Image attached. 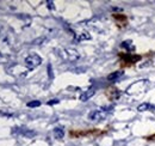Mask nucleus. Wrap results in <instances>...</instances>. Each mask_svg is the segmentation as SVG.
Returning a JSON list of instances; mask_svg holds the SVG:
<instances>
[{
    "label": "nucleus",
    "mask_w": 155,
    "mask_h": 146,
    "mask_svg": "<svg viewBox=\"0 0 155 146\" xmlns=\"http://www.w3.org/2000/svg\"><path fill=\"white\" fill-rule=\"evenodd\" d=\"M41 62H42V59H41V56H38L37 54H31L25 59V66L29 70L36 68L37 66L41 65Z\"/></svg>",
    "instance_id": "obj_1"
},
{
    "label": "nucleus",
    "mask_w": 155,
    "mask_h": 146,
    "mask_svg": "<svg viewBox=\"0 0 155 146\" xmlns=\"http://www.w3.org/2000/svg\"><path fill=\"white\" fill-rule=\"evenodd\" d=\"M105 116H106V114L103 113L102 110H93L88 114V119L91 121H100V120L105 119Z\"/></svg>",
    "instance_id": "obj_2"
},
{
    "label": "nucleus",
    "mask_w": 155,
    "mask_h": 146,
    "mask_svg": "<svg viewBox=\"0 0 155 146\" xmlns=\"http://www.w3.org/2000/svg\"><path fill=\"white\" fill-rule=\"evenodd\" d=\"M94 94H96V91L93 90V89L87 90V91H85V92H82V94L80 95V101H81V102H86V101H88Z\"/></svg>",
    "instance_id": "obj_3"
},
{
    "label": "nucleus",
    "mask_w": 155,
    "mask_h": 146,
    "mask_svg": "<svg viewBox=\"0 0 155 146\" xmlns=\"http://www.w3.org/2000/svg\"><path fill=\"white\" fill-rule=\"evenodd\" d=\"M66 52H67V54H68V57H69V60L71 61H75V60H78L79 59V54H78V52L76 50H74V49H66Z\"/></svg>",
    "instance_id": "obj_4"
},
{
    "label": "nucleus",
    "mask_w": 155,
    "mask_h": 146,
    "mask_svg": "<svg viewBox=\"0 0 155 146\" xmlns=\"http://www.w3.org/2000/svg\"><path fill=\"white\" fill-rule=\"evenodd\" d=\"M123 74H124V72H123V71H116V72H113V73L109 74V76H107V79H109V80H111V81H113V80H116V79L120 78Z\"/></svg>",
    "instance_id": "obj_5"
},
{
    "label": "nucleus",
    "mask_w": 155,
    "mask_h": 146,
    "mask_svg": "<svg viewBox=\"0 0 155 146\" xmlns=\"http://www.w3.org/2000/svg\"><path fill=\"white\" fill-rule=\"evenodd\" d=\"M54 135H55L56 139H62V138H63V135H65L63 128H60V127L54 128Z\"/></svg>",
    "instance_id": "obj_6"
},
{
    "label": "nucleus",
    "mask_w": 155,
    "mask_h": 146,
    "mask_svg": "<svg viewBox=\"0 0 155 146\" xmlns=\"http://www.w3.org/2000/svg\"><path fill=\"white\" fill-rule=\"evenodd\" d=\"M151 108V105L149 104V103H142V104H140L138 107H137V110L138 111H146V110H148V109H150Z\"/></svg>",
    "instance_id": "obj_7"
},
{
    "label": "nucleus",
    "mask_w": 155,
    "mask_h": 146,
    "mask_svg": "<svg viewBox=\"0 0 155 146\" xmlns=\"http://www.w3.org/2000/svg\"><path fill=\"white\" fill-rule=\"evenodd\" d=\"M20 134H23L25 137H34V135H36V132H34V131H22Z\"/></svg>",
    "instance_id": "obj_8"
},
{
    "label": "nucleus",
    "mask_w": 155,
    "mask_h": 146,
    "mask_svg": "<svg viewBox=\"0 0 155 146\" xmlns=\"http://www.w3.org/2000/svg\"><path fill=\"white\" fill-rule=\"evenodd\" d=\"M40 105H41L40 101H32V102L27 103V107H30V108H36V107H40Z\"/></svg>",
    "instance_id": "obj_9"
},
{
    "label": "nucleus",
    "mask_w": 155,
    "mask_h": 146,
    "mask_svg": "<svg viewBox=\"0 0 155 146\" xmlns=\"http://www.w3.org/2000/svg\"><path fill=\"white\" fill-rule=\"evenodd\" d=\"M88 38H91V37H89V35H86V33H84V34H81L80 36H78V37H76V41H81V40H88Z\"/></svg>",
    "instance_id": "obj_10"
},
{
    "label": "nucleus",
    "mask_w": 155,
    "mask_h": 146,
    "mask_svg": "<svg viewBox=\"0 0 155 146\" xmlns=\"http://www.w3.org/2000/svg\"><path fill=\"white\" fill-rule=\"evenodd\" d=\"M58 102H60V101L55 98V100H51V101H49V102H48V104H49V105H53V104H57Z\"/></svg>",
    "instance_id": "obj_11"
}]
</instances>
